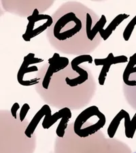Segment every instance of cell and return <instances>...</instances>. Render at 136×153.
<instances>
[{"instance_id":"6da1fadb","label":"cell","mask_w":136,"mask_h":153,"mask_svg":"<svg viewBox=\"0 0 136 153\" xmlns=\"http://www.w3.org/2000/svg\"><path fill=\"white\" fill-rule=\"evenodd\" d=\"M106 118L95 105L80 113L74 123V131L79 137L85 138L97 133L104 127Z\"/></svg>"},{"instance_id":"7a4b0ae2","label":"cell","mask_w":136,"mask_h":153,"mask_svg":"<svg viewBox=\"0 0 136 153\" xmlns=\"http://www.w3.org/2000/svg\"><path fill=\"white\" fill-rule=\"evenodd\" d=\"M82 28L81 20L74 12H68L59 19L54 25V36L59 40H65L79 33Z\"/></svg>"},{"instance_id":"3957f363","label":"cell","mask_w":136,"mask_h":153,"mask_svg":"<svg viewBox=\"0 0 136 153\" xmlns=\"http://www.w3.org/2000/svg\"><path fill=\"white\" fill-rule=\"evenodd\" d=\"M29 23L26 31L23 35V39L30 42L32 38L38 36L53 25V19L48 14H39L38 9H35L33 14L27 17Z\"/></svg>"},{"instance_id":"277c9868","label":"cell","mask_w":136,"mask_h":153,"mask_svg":"<svg viewBox=\"0 0 136 153\" xmlns=\"http://www.w3.org/2000/svg\"><path fill=\"white\" fill-rule=\"evenodd\" d=\"M93 61L94 60H93L92 56L89 55H80L74 58L71 61V68L73 71L78 74V76L74 78H65L66 85L70 86V87H76L85 82L88 78V72L84 69L79 67V65L85 62L92 63Z\"/></svg>"},{"instance_id":"5b68a950","label":"cell","mask_w":136,"mask_h":153,"mask_svg":"<svg viewBox=\"0 0 136 153\" xmlns=\"http://www.w3.org/2000/svg\"><path fill=\"white\" fill-rule=\"evenodd\" d=\"M69 63L70 61L68 58L60 56L58 53H54L53 56L48 59L49 67L42 82V85L44 89H48L51 78L54 74L57 73L66 68L69 65Z\"/></svg>"},{"instance_id":"8992f818","label":"cell","mask_w":136,"mask_h":153,"mask_svg":"<svg viewBox=\"0 0 136 153\" xmlns=\"http://www.w3.org/2000/svg\"><path fill=\"white\" fill-rule=\"evenodd\" d=\"M128 61L127 56L125 55H120L117 56H114L113 53H110L108 56L105 59H94V63L96 66L103 65L101 69V72L98 78L99 84L101 86L105 84V81L106 77H107L108 73L111 66L112 65H116L118 63H127Z\"/></svg>"},{"instance_id":"52a82bcc","label":"cell","mask_w":136,"mask_h":153,"mask_svg":"<svg viewBox=\"0 0 136 153\" xmlns=\"http://www.w3.org/2000/svg\"><path fill=\"white\" fill-rule=\"evenodd\" d=\"M123 82L130 87H136V53L129 58L123 74Z\"/></svg>"},{"instance_id":"ba28073f","label":"cell","mask_w":136,"mask_h":153,"mask_svg":"<svg viewBox=\"0 0 136 153\" xmlns=\"http://www.w3.org/2000/svg\"><path fill=\"white\" fill-rule=\"evenodd\" d=\"M49 109H51V108L49 107L48 105H44L41 108V109L36 113L34 117L32 118L31 122L27 125V127L26 128L25 131V134L27 137L31 138L32 135L33 134L36 129L38 127L39 121H40L42 118L44 117H45Z\"/></svg>"},{"instance_id":"9c48e42d","label":"cell","mask_w":136,"mask_h":153,"mask_svg":"<svg viewBox=\"0 0 136 153\" xmlns=\"http://www.w3.org/2000/svg\"><path fill=\"white\" fill-rule=\"evenodd\" d=\"M70 110V108L65 107L59 110L58 112H55L54 114H52L51 110L49 109L42 122V127L44 129H48L54 123L57 122L59 119H60V118L61 119Z\"/></svg>"},{"instance_id":"30bf717a","label":"cell","mask_w":136,"mask_h":153,"mask_svg":"<svg viewBox=\"0 0 136 153\" xmlns=\"http://www.w3.org/2000/svg\"><path fill=\"white\" fill-rule=\"evenodd\" d=\"M129 15L127 14H120L114 19L112 22L109 24L108 27L105 29H102L100 32V34L103 40H107L111 35L112 32L117 29V27L124 21V20L128 19Z\"/></svg>"},{"instance_id":"8fae6325","label":"cell","mask_w":136,"mask_h":153,"mask_svg":"<svg viewBox=\"0 0 136 153\" xmlns=\"http://www.w3.org/2000/svg\"><path fill=\"white\" fill-rule=\"evenodd\" d=\"M129 115V113L125 110H121L118 114L116 115V117L113 118L112 122L109 125V127L108 128V135L110 138H113L114 137L117 131V129L118 128L121 120L127 117V116Z\"/></svg>"},{"instance_id":"7c38bea8","label":"cell","mask_w":136,"mask_h":153,"mask_svg":"<svg viewBox=\"0 0 136 153\" xmlns=\"http://www.w3.org/2000/svg\"><path fill=\"white\" fill-rule=\"evenodd\" d=\"M106 22H107V20H106L105 15L103 14V15H101L100 19L93 26V27L91 30L86 31L87 38L89 40L92 41L95 38V36L98 33V32L100 33L102 29H103V27H104L106 24Z\"/></svg>"},{"instance_id":"4fadbf2b","label":"cell","mask_w":136,"mask_h":153,"mask_svg":"<svg viewBox=\"0 0 136 153\" xmlns=\"http://www.w3.org/2000/svg\"><path fill=\"white\" fill-rule=\"evenodd\" d=\"M71 118V110L67 113L64 117L61 118V120L59 123L57 128L56 129V134L59 137L62 138L64 137L65 134V130L68 127V123L70 121V118Z\"/></svg>"},{"instance_id":"5bb4252c","label":"cell","mask_w":136,"mask_h":153,"mask_svg":"<svg viewBox=\"0 0 136 153\" xmlns=\"http://www.w3.org/2000/svg\"><path fill=\"white\" fill-rule=\"evenodd\" d=\"M38 71V68L37 66H31V67H27L25 68L23 66H21L17 74V80L20 85H22V84L23 82V79L24 76H25L27 74L31 73V72H36V71Z\"/></svg>"},{"instance_id":"9a60e30c","label":"cell","mask_w":136,"mask_h":153,"mask_svg":"<svg viewBox=\"0 0 136 153\" xmlns=\"http://www.w3.org/2000/svg\"><path fill=\"white\" fill-rule=\"evenodd\" d=\"M136 25V16L133 17V19L131 21L126 27L124 31H123V39L125 41H129L130 37L132 36V32L134 29L135 26Z\"/></svg>"},{"instance_id":"2e32d148","label":"cell","mask_w":136,"mask_h":153,"mask_svg":"<svg viewBox=\"0 0 136 153\" xmlns=\"http://www.w3.org/2000/svg\"><path fill=\"white\" fill-rule=\"evenodd\" d=\"M135 131H136V112L134 114V116H133V117L132 118V119L131 120L129 130L128 134L126 135L125 136L127 138H131V139H132L135 135Z\"/></svg>"},{"instance_id":"e0dca14e","label":"cell","mask_w":136,"mask_h":153,"mask_svg":"<svg viewBox=\"0 0 136 153\" xmlns=\"http://www.w3.org/2000/svg\"><path fill=\"white\" fill-rule=\"evenodd\" d=\"M30 110V106L28 104V103H24L23 105L22 106L21 112H20L19 114V119L20 121L23 122V120L25 118L27 112H29V110Z\"/></svg>"},{"instance_id":"ac0fdd59","label":"cell","mask_w":136,"mask_h":153,"mask_svg":"<svg viewBox=\"0 0 136 153\" xmlns=\"http://www.w3.org/2000/svg\"><path fill=\"white\" fill-rule=\"evenodd\" d=\"M20 108V105L18 103H14L11 108V114L14 118L17 119V111Z\"/></svg>"},{"instance_id":"d6986e66","label":"cell","mask_w":136,"mask_h":153,"mask_svg":"<svg viewBox=\"0 0 136 153\" xmlns=\"http://www.w3.org/2000/svg\"><path fill=\"white\" fill-rule=\"evenodd\" d=\"M135 153H136V152H135Z\"/></svg>"}]
</instances>
